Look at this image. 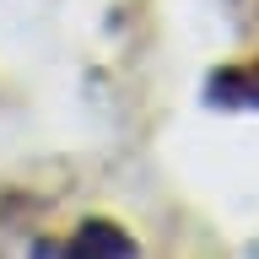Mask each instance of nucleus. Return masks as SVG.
Returning a JSON list of instances; mask_svg holds the SVG:
<instances>
[{"mask_svg":"<svg viewBox=\"0 0 259 259\" xmlns=\"http://www.w3.org/2000/svg\"><path fill=\"white\" fill-rule=\"evenodd\" d=\"M205 103L210 108H254L259 113V70H216L205 81Z\"/></svg>","mask_w":259,"mask_h":259,"instance_id":"obj_1","label":"nucleus"},{"mask_svg":"<svg viewBox=\"0 0 259 259\" xmlns=\"http://www.w3.org/2000/svg\"><path fill=\"white\" fill-rule=\"evenodd\" d=\"M70 254H119V259H130V254H141V243L113 222H81V232L70 238Z\"/></svg>","mask_w":259,"mask_h":259,"instance_id":"obj_2","label":"nucleus"}]
</instances>
